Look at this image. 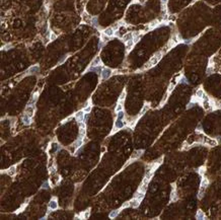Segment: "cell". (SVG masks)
<instances>
[{"label": "cell", "mask_w": 221, "mask_h": 220, "mask_svg": "<svg viewBox=\"0 0 221 220\" xmlns=\"http://www.w3.org/2000/svg\"><path fill=\"white\" fill-rule=\"evenodd\" d=\"M130 206V202H127V203H125L123 206H122V209H124V208H127V207H129Z\"/></svg>", "instance_id": "74e56055"}, {"label": "cell", "mask_w": 221, "mask_h": 220, "mask_svg": "<svg viewBox=\"0 0 221 220\" xmlns=\"http://www.w3.org/2000/svg\"><path fill=\"white\" fill-rule=\"evenodd\" d=\"M205 171H206V167H205V166H201L200 168H199V174H200L201 175H204Z\"/></svg>", "instance_id": "4dcf8cb0"}, {"label": "cell", "mask_w": 221, "mask_h": 220, "mask_svg": "<svg viewBox=\"0 0 221 220\" xmlns=\"http://www.w3.org/2000/svg\"><path fill=\"white\" fill-rule=\"evenodd\" d=\"M26 113L28 117H33V115L35 113V108L33 106H28L27 107V109H26Z\"/></svg>", "instance_id": "9c48e42d"}, {"label": "cell", "mask_w": 221, "mask_h": 220, "mask_svg": "<svg viewBox=\"0 0 221 220\" xmlns=\"http://www.w3.org/2000/svg\"><path fill=\"white\" fill-rule=\"evenodd\" d=\"M148 109H149V106H148V104H145V106H144V108H143V109H142V111L140 112V116H142V115H143V114H144L145 112L147 111Z\"/></svg>", "instance_id": "f1b7e54d"}, {"label": "cell", "mask_w": 221, "mask_h": 220, "mask_svg": "<svg viewBox=\"0 0 221 220\" xmlns=\"http://www.w3.org/2000/svg\"><path fill=\"white\" fill-rule=\"evenodd\" d=\"M39 70H40V68H39L38 65H34V66H31L30 69H28L27 71V73L28 74H35V73H38Z\"/></svg>", "instance_id": "ba28073f"}, {"label": "cell", "mask_w": 221, "mask_h": 220, "mask_svg": "<svg viewBox=\"0 0 221 220\" xmlns=\"http://www.w3.org/2000/svg\"><path fill=\"white\" fill-rule=\"evenodd\" d=\"M152 175H153V171H148L147 174H146L144 180H143V184H146V185H148V183L150 182Z\"/></svg>", "instance_id": "8992f818"}, {"label": "cell", "mask_w": 221, "mask_h": 220, "mask_svg": "<svg viewBox=\"0 0 221 220\" xmlns=\"http://www.w3.org/2000/svg\"><path fill=\"white\" fill-rule=\"evenodd\" d=\"M168 0H161V4H166Z\"/></svg>", "instance_id": "60d3db41"}, {"label": "cell", "mask_w": 221, "mask_h": 220, "mask_svg": "<svg viewBox=\"0 0 221 220\" xmlns=\"http://www.w3.org/2000/svg\"><path fill=\"white\" fill-rule=\"evenodd\" d=\"M91 23L93 24V27H97V17H92L91 18Z\"/></svg>", "instance_id": "f546056e"}, {"label": "cell", "mask_w": 221, "mask_h": 220, "mask_svg": "<svg viewBox=\"0 0 221 220\" xmlns=\"http://www.w3.org/2000/svg\"><path fill=\"white\" fill-rule=\"evenodd\" d=\"M123 110V106H122V103H118L117 104V108H116V112H120V111H122Z\"/></svg>", "instance_id": "1f68e13d"}, {"label": "cell", "mask_w": 221, "mask_h": 220, "mask_svg": "<svg viewBox=\"0 0 221 220\" xmlns=\"http://www.w3.org/2000/svg\"><path fill=\"white\" fill-rule=\"evenodd\" d=\"M124 125H125V123H124V122H123L122 120H120V119H117L116 123H115V129L123 128V127H124Z\"/></svg>", "instance_id": "7c38bea8"}, {"label": "cell", "mask_w": 221, "mask_h": 220, "mask_svg": "<svg viewBox=\"0 0 221 220\" xmlns=\"http://www.w3.org/2000/svg\"><path fill=\"white\" fill-rule=\"evenodd\" d=\"M82 145V138H78L77 140L75 142H74V144H73V148H75V149H77V148H79V147Z\"/></svg>", "instance_id": "4fadbf2b"}, {"label": "cell", "mask_w": 221, "mask_h": 220, "mask_svg": "<svg viewBox=\"0 0 221 220\" xmlns=\"http://www.w3.org/2000/svg\"><path fill=\"white\" fill-rule=\"evenodd\" d=\"M203 142H204L205 144H208V145H210V146H215L217 144V142L215 141V140L210 139L209 137H206V136L203 138Z\"/></svg>", "instance_id": "3957f363"}, {"label": "cell", "mask_w": 221, "mask_h": 220, "mask_svg": "<svg viewBox=\"0 0 221 220\" xmlns=\"http://www.w3.org/2000/svg\"><path fill=\"white\" fill-rule=\"evenodd\" d=\"M173 87H174V85H173L172 83H170V85L168 86V92H170V91H172V89H173Z\"/></svg>", "instance_id": "f35d334b"}, {"label": "cell", "mask_w": 221, "mask_h": 220, "mask_svg": "<svg viewBox=\"0 0 221 220\" xmlns=\"http://www.w3.org/2000/svg\"><path fill=\"white\" fill-rule=\"evenodd\" d=\"M142 153H143V150H136V151H135V152L131 155V159H135V158L139 157Z\"/></svg>", "instance_id": "e0dca14e"}, {"label": "cell", "mask_w": 221, "mask_h": 220, "mask_svg": "<svg viewBox=\"0 0 221 220\" xmlns=\"http://www.w3.org/2000/svg\"><path fill=\"white\" fill-rule=\"evenodd\" d=\"M139 205H140V200L136 199V198H134L133 200H131V201H130V206H132V207L136 208V207H138V206H139Z\"/></svg>", "instance_id": "30bf717a"}, {"label": "cell", "mask_w": 221, "mask_h": 220, "mask_svg": "<svg viewBox=\"0 0 221 220\" xmlns=\"http://www.w3.org/2000/svg\"><path fill=\"white\" fill-rule=\"evenodd\" d=\"M161 57H162V52H157V53H155L154 55L151 57V59L149 60V62H147V63L145 64L144 68H145V69H147V68H150V67H152V66H154V65H156V64L159 62V60L161 59Z\"/></svg>", "instance_id": "6da1fadb"}, {"label": "cell", "mask_w": 221, "mask_h": 220, "mask_svg": "<svg viewBox=\"0 0 221 220\" xmlns=\"http://www.w3.org/2000/svg\"><path fill=\"white\" fill-rule=\"evenodd\" d=\"M110 75H112V70L110 69V68H105V69L102 70V79H108L110 77Z\"/></svg>", "instance_id": "7a4b0ae2"}, {"label": "cell", "mask_w": 221, "mask_h": 220, "mask_svg": "<svg viewBox=\"0 0 221 220\" xmlns=\"http://www.w3.org/2000/svg\"><path fill=\"white\" fill-rule=\"evenodd\" d=\"M192 107H193V103H190V104H188V109H189V108H192Z\"/></svg>", "instance_id": "ee69618b"}, {"label": "cell", "mask_w": 221, "mask_h": 220, "mask_svg": "<svg viewBox=\"0 0 221 220\" xmlns=\"http://www.w3.org/2000/svg\"><path fill=\"white\" fill-rule=\"evenodd\" d=\"M134 198H136V199H138V200H142L144 198V193H142V192H140V191H138V192L135 194V196H134Z\"/></svg>", "instance_id": "44dd1931"}, {"label": "cell", "mask_w": 221, "mask_h": 220, "mask_svg": "<svg viewBox=\"0 0 221 220\" xmlns=\"http://www.w3.org/2000/svg\"><path fill=\"white\" fill-rule=\"evenodd\" d=\"M43 188H44V189H49V183L46 182L44 185H43Z\"/></svg>", "instance_id": "ab89813d"}, {"label": "cell", "mask_w": 221, "mask_h": 220, "mask_svg": "<svg viewBox=\"0 0 221 220\" xmlns=\"http://www.w3.org/2000/svg\"><path fill=\"white\" fill-rule=\"evenodd\" d=\"M181 82H183V83H187V80H186V78H185V77H183V81H181Z\"/></svg>", "instance_id": "7bdbcfd3"}, {"label": "cell", "mask_w": 221, "mask_h": 220, "mask_svg": "<svg viewBox=\"0 0 221 220\" xmlns=\"http://www.w3.org/2000/svg\"><path fill=\"white\" fill-rule=\"evenodd\" d=\"M49 208L52 209V210H55V209L58 208V203H57L55 200L50 201V203H49Z\"/></svg>", "instance_id": "9a60e30c"}, {"label": "cell", "mask_w": 221, "mask_h": 220, "mask_svg": "<svg viewBox=\"0 0 221 220\" xmlns=\"http://www.w3.org/2000/svg\"><path fill=\"white\" fill-rule=\"evenodd\" d=\"M157 23H158V21H157V20H153L152 22L150 23V27H155Z\"/></svg>", "instance_id": "e575fe53"}, {"label": "cell", "mask_w": 221, "mask_h": 220, "mask_svg": "<svg viewBox=\"0 0 221 220\" xmlns=\"http://www.w3.org/2000/svg\"><path fill=\"white\" fill-rule=\"evenodd\" d=\"M170 198H172V201H176L177 200V193H176V189H174V188H173V191L172 192V197H170Z\"/></svg>", "instance_id": "83f0119b"}, {"label": "cell", "mask_w": 221, "mask_h": 220, "mask_svg": "<svg viewBox=\"0 0 221 220\" xmlns=\"http://www.w3.org/2000/svg\"><path fill=\"white\" fill-rule=\"evenodd\" d=\"M203 95H204V91H203V89H198L197 92H196V96H197L198 99H202Z\"/></svg>", "instance_id": "d4e9b609"}, {"label": "cell", "mask_w": 221, "mask_h": 220, "mask_svg": "<svg viewBox=\"0 0 221 220\" xmlns=\"http://www.w3.org/2000/svg\"><path fill=\"white\" fill-rule=\"evenodd\" d=\"M85 135V125L83 123L79 124V137L80 138H83Z\"/></svg>", "instance_id": "52a82bcc"}, {"label": "cell", "mask_w": 221, "mask_h": 220, "mask_svg": "<svg viewBox=\"0 0 221 220\" xmlns=\"http://www.w3.org/2000/svg\"><path fill=\"white\" fill-rule=\"evenodd\" d=\"M6 172H7V175H8L13 176L14 175H15V172H16V171H15V166H11V167H9V168L6 171Z\"/></svg>", "instance_id": "ac0fdd59"}, {"label": "cell", "mask_w": 221, "mask_h": 220, "mask_svg": "<svg viewBox=\"0 0 221 220\" xmlns=\"http://www.w3.org/2000/svg\"><path fill=\"white\" fill-rule=\"evenodd\" d=\"M83 111H84V113H89V112L91 111V106H86L83 109Z\"/></svg>", "instance_id": "d6a6232c"}, {"label": "cell", "mask_w": 221, "mask_h": 220, "mask_svg": "<svg viewBox=\"0 0 221 220\" xmlns=\"http://www.w3.org/2000/svg\"><path fill=\"white\" fill-rule=\"evenodd\" d=\"M134 44H135V42H134L133 39L129 40L128 42H126V49H127V51H130V50L132 49V47L134 46Z\"/></svg>", "instance_id": "5bb4252c"}, {"label": "cell", "mask_w": 221, "mask_h": 220, "mask_svg": "<svg viewBox=\"0 0 221 220\" xmlns=\"http://www.w3.org/2000/svg\"><path fill=\"white\" fill-rule=\"evenodd\" d=\"M119 213H120V210H114L110 213V218H116L117 216L119 215Z\"/></svg>", "instance_id": "cb8c5ba5"}, {"label": "cell", "mask_w": 221, "mask_h": 220, "mask_svg": "<svg viewBox=\"0 0 221 220\" xmlns=\"http://www.w3.org/2000/svg\"><path fill=\"white\" fill-rule=\"evenodd\" d=\"M56 38H57V36H56L55 34H53V32H51V37H50V40H51V41H54V40H56Z\"/></svg>", "instance_id": "8d00e7d4"}, {"label": "cell", "mask_w": 221, "mask_h": 220, "mask_svg": "<svg viewBox=\"0 0 221 220\" xmlns=\"http://www.w3.org/2000/svg\"><path fill=\"white\" fill-rule=\"evenodd\" d=\"M114 32H115V30H114L113 27H108V28H106V30L104 31V34H105L106 36H108V37H110V36H113Z\"/></svg>", "instance_id": "8fae6325"}, {"label": "cell", "mask_w": 221, "mask_h": 220, "mask_svg": "<svg viewBox=\"0 0 221 220\" xmlns=\"http://www.w3.org/2000/svg\"><path fill=\"white\" fill-rule=\"evenodd\" d=\"M147 186H148V185H146V184H142V186L140 187V188H139L138 191H140V192H142V193L145 194L146 190H147Z\"/></svg>", "instance_id": "484cf974"}, {"label": "cell", "mask_w": 221, "mask_h": 220, "mask_svg": "<svg viewBox=\"0 0 221 220\" xmlns=\"http://www.w3.org/2000/svg\"><path fill=\"white\" fill-rule=\"evenodd\" d=\"M65 59H66V56H64V57H63V58L61 59V61H60V62H59V64H61V63L63 62V61H64V60H65Z\"/></svg>", "instance_id": "b9f144b4"}, {"label": "cell", "mask_w": 221, "mask_h": 220, "mask_svg": "<svg viewBox=\"0 0 221 220\" xmlns=\"http://www.w3.org/2000/svg\"><path fill=\"white\" fill-rule=\"evenodd\" d=\"M38 96H39V94L38 93H35V94H33V96H31V100L28 102V106H31V104H35V102L38 100Z\"/></svg>", "instance_id": "2e32d148"}, {"label": "cell", "mask_w": 221, "mask_h": 220, "mask_svg": "<svg viewBox=\"0 0 221 220\" xmlns=\"http://www.w3.org/2000/svg\"><path fill=\"white\" fill-rule=\"evenodd\" d=\"M125 96H126V92H122V94H121V96H120V102H122L123 99H125Z\"/></svg>", "instance_id": "d590c367"}, {"label": "cell", "mask_w": 221, "mask_h": 220, "mask_svg": "<svg viewBox=\"0 0 221 220\" xmlns=\"http://www.w3.org/2000/svg\"><path fill=\"white\" fill-rule=\"evenodd\" d=\"M22 120H23V123L26 124V125H30V124H31V117H28L27 114L23 116Z\"/></svg>", "instance_id": "603a6c76"}, {"label": "cell", "mask_w": 221, "mask_h": 220, "mask_svg": "<svg viewBox=\"0 0 221 220\" xmlns=\"http://www.w3.org/2000/svg\"><path fill=\"white\" fill-rule=\"evenodd\" d=\"M124 118H125V114H124V112H123V111H120V112H118V114H117V119H120V120H123Z\"/></svg>", "instance_id": "4316f807"}, {"label": "cell", "mask_w": 221, "mask_h": 220, "mask_svg": "<svg viewBox=\"0 0 221 220\" xmlns=\"http://www.w3.org/2000/svg\"><path fill=\"white\" fill-rule=\"evenodd\" d=\"M196 218L197 219H205V214H204V212H203L202 210H199L198 211V213L197 215H196Z\"/></svg>", "instance_id": "7402d4cb"}, {"label": "cell", "mask_w": 221, "mask_h": 220, "mask_svg": "<svg viewBox=\"0 0 221 220\" xmlns=\"http://www.w3.org/2000/svg\"><path fill=\"white\" fill-rule=\"evenodd\" d=\"M208 184H209L208 180L206 179V178H203L202 179V182H201V188H200V190L201 191H204V192H205V190L207 189V187H208Z\"/></svg>", "instance_id": "5b68a950"}, {"label": "cell", "mask_w": 221, "mask_h": 220, "mask_svg": "<svg viewBox=\"0 0 221 220\" xmlns=\"http://www.w3.org/2000/svg\"><path fill=\"white\" fill-rule=\"evenodd\" d=\"M85 117V113H84V111H79V112H77L76 115H75V118H76V120L77 121H83V119Z\"/></svg>", "instance_id": "277c9868"}, {"label": "cell", "mask_w": 221, "mask_h": 220, "mask_svg": "<svg viewBox=\"0 0 221 220\" xmlns=\"http://www.w3.org/2000/svg\"><path fill=\"white\" fill-rule=\"evenodd\" d=\"M132 39H133V34L132 32H128V34L124 35V37H123V40L125 42H128L129 40H132Z\"/></svg>", "instance_id": "ffe728a7"}, {"label": "cell", "mask_w": 221, "mask_h": 220, "mask_svg": "<svg viewBox=\"0 0 221 220\" xmlns=\"http://www.w3.org/2000/svg\"><path fill=\"white\" fill-rule=\"evenodd\" d=\"M82 216H83V218H84V219H87L88 217H89V210H87L86 212H85V214H84V215L82 214Z\"/></svg>", "instance_id": "836d02e7"}, {"label": "cell", "mask_w": 221, "mask_h": 220, "mask_svg": "<svg viewBox=\"0 0 221 220\" xmlns=\"http://www.w3.org/2000/svg\"><path fill=\"white\" fill-rule=\"evenodd\" d=\"M99 64H101V58L99 57H97L91 63V67H98Z\"/></svg>", "instance_id": "d6986e66"}]
</instances>
